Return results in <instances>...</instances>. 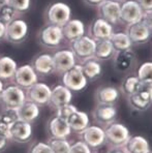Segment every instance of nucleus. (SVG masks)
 Returning a JSON list of instances; mask_svg holds the SVG:
<instances>
[{
  "mask_svg": "<svg viewBox=\"0 0 152 153\" xmlns=\"http://www.w3.org/2000/svg\"><path fill=\"white\" fill-rule=\"evenodd\" d=\"M29 32V27L27 22L22 18H16L12 22L6 24L5 36L6 39L10 44H21L27 38Z\"/></svg>",
  "mask_w": 152,
  "mask_h": 153,
  "instance_id": "39448f33",
  "label": "nucleus"
},
{
  "mask_svg": "<svg viewBox=\"0 0 152 153\" xmlns=\"http://www.w3.org/2000/svg\"><path fill=\"white\" fill-rule=\"evenodd\" d=\"M151 74H152V63L150 61H147L140 65V67L138 69L137 76L140 81H144V80L151 79Z\"/></svg>",
  "mask_w": 152,
  "mask_h": 153,
  "instance_id": "e433bc0d",
  "label": "nucleus"
},
{
  "mask_svg": "<svg viewBox=\"0 0 152 153\" xmlns=\"http://www.w3.org/2000/svg\"><path fill=\"white\" fill-rule=\"evenodd\" d=\"M26 100V93L18 85H10L0 93V103L4 110H17Z\"/></svg>",
  "mask_w": 152,
  "mask_h": 153,
  "instance_id": "20e7f679",
  "label": "nucleus"
},
{
  "mask_svg": "<svg viewBox=\"0 0 152 153\" xmlns=\"http://www.w3.org/2000/svg\"><path fill=\"white\" fill-rule=\"evenodd\" d=\"M32 137V126L30 122L16 120L8 130V139L17 143H26Z\"/></svg>",
  "mask_w": 152,
  "mask_h": 153,
  "instance_id": "4468645a",
  "label": "nucleus"
},
{
  "mask_svg": "<svg viewBox=\"0 0 152 153\" xmlns=\"http://www.w3.org/2000/svg\"><path fill=\"white\" fill-rule=\"evenodd\" d=\"M17 67V62L12 57L1 56L0 57V80L7 81L13 79Z\"/></svg>",
  "mask_w": 152,
  "mask_h": 153,
  "instance_id": "c756f323",
  "label": "nucleus"
},
{
  "mask_svg": "<svg viewBox=\"0 0 152 153\" xmlns=\"http://www.w3.org/2000/svg\"><path fill=\"white\" fill-rule=\"evenodd\" d=\"M19 13L14 7L10 5L8 3H4L0 5V21H2L4 24H7L12 22L13 20L17 18Z\"/></svg>",
  "mask_w": 152,
  "mask_h": 153,
  "instance_id": "f704fd0d",
  "label": "nucleus"
},
{
  "mask_svg": "<svg viewBox=\"0 0 152 153\" xmlns=\"http://www.w3.org/2000/svg\"><path fill=\"white\" fill-rule=\"evenodd\" d=\"M110 40L115 52L127 50L133 47V42H130L126 32H114L110 37Z\"/></svg>",
  "mask_w": 152,
  "mask_h": 153,
  "instance_id": "7c9ffc66",
  "label": "nucleus"
},
{
  "mask_svg": "<svg viewBox=\"0 0 152 153\" xmlns=\"http://www.w3.org/2000/svg\"><path fill=\"white\" fill-rule=\"evenodd\" d=\"M37 39L39 45L44 49H57L64 40L62 27L46 24L39 31Z\"/></svg>",
  "mask_w": 152,
  "mask_h": 153,
  "instance_id": "7ed1b4c3",
  "label": "nucleus"
},
{
  "mask_svg": "<svg viewBox=\"0 0 152 153\" xmlns=\"http://www.w3.org/2000/svg\"><path fill=\"white\" fill-rule=\"evenodd\" d=\"M113 33V25L99 17L93 20L89 26V36L92 37L94 40L109 39Z\"/></svg>",
  "mask_w": 152,
  "mask_h": 153,
  "instance_id": "a211bd4d",
  "label": "nucleus"
},
{
  "mask_svg": "<svg viewBox=\"0 0 152 153\" xmlns=\"http://www.w3.org/2000/svg\"><path fill=\"white\" fill-rule=\"evenodd\" d=\"M84 3L88 6H91V7H97L100 3L105 1V0H83Z\"/></svg>",
  "mask_w": 152,
  "mask_h": 153,
  "instance_id": "79ce46f5",
  "label": "nucleus"
},
{
  "mask_svg": "<svg viewBox=\"0 0 152 153\" xmlns=\"http://www.w3.org/2000/svg\"><path fill=\"white\" fill-rule=\"evenodd\" d=\"M3 88H4L3 82H2V80H0V93H1V91L3 90Z\"/></svg>",
  "mask_w": 152,
  "mask_h": 153,
  "instance_id": "49530a36",
  "label": "nucleus"
},
{
  "mask_svg": "<svg viewBox=\"0 0 152 153\" xmlns=\"http://www.w3.org/2000/svg\"><path fill=\"white\" fill-rule=\"evenodd\" d=\"M126 33L133 45H143L150 40L151 29V13H145V17L141 21L127 26Z\"/></svg>",
  "mask_w": 152,
  "mask_h": 153,
  "instance_id": "f257e3e1",
  "label": "nucleus"
},
{
  "mask_svg": "<svg viewBox=\"0 0 152 153\" xmlns=\"http://www.w3.org/2000/svg\"><path fill=\"white\" fill-rule=\"evenodd\" d=\"M48 145L52 149L53 153H68L70 148V144L66 141V139L51 138Z\"/></svg>",
  "mask_w": 152,
  "mask_h": 153,
  "instance_id": "72a5a7b5",
  "label": "nucleus"
},
{
  "mask_svg": "<svg viewBox=\"0 0 152 153\" xmlns=\"http://www.w3.org/2000/svg\"><path fill=\"white\" fill-rule=\"evenodd\" d=\"M95 42H96L92 37L85 34L70 42V50L75 55L76 59H79L82 62L94 56Z\"/></svg>",
  "mask_w": 152,
  "mask_h": 153,
  "instance_id": "0eeeda50",
  "label": "nucleus"
},
{
  "mask_svg": "<svg viewBox=\"0 0 152 153\" xmlns=\"http://www.w3.org/2000/svg\"><path fill=\"white\" fill-rule=\"evenodd\" d=\"M147 153H152V152H151V150H150V151H148V152H147Z\"/></svg>",
  "mask_w": 152,
  "mask_h": 153,
  "instance_id": "8fccbe9b",
  "label": "nucleus"
},
{
  "mask_svg": "<svg viewBox=\"0 0 152 153\" xmlns=\"http://www.w3.org/2000/svg\"><path fill=\"white\" fill-rule=\"evenodd\" d=\"M44 18L47 24L62 27L71 19V10L68 4L56 1L47 7Z\"/></svg>",
  "mask_w": 152,
  "mask_h": 153,
  "instance_id": "f03ea898",
  "label": "nucleus"
},
{
  "mask_svg": "<svg viewBox=\"0 0 152 153\" xmlns=\"http://www.w3.org/2000/svg\"><path fill=\"white\" fill-rule=\"evenodd\" d=\"M95 50H94V56L97 60H109L113 58L114 54L116 53L114 50L112 42L109 39H102V40H95Z\"/></svg>",
  "mask_w": 152,
  "mask_h": 153,
  "instance_id": "cd10ccee",
  "label": "nucleus"
},
{
  "mask_svg": "<svg viewBox=\"0 0 152 153\" xmlns=\"http://www.w3.org/2000/svg\"><path fill=\"white\" fill-rule=\"evenodd\" d=\"M63 38L68 42L86 34V26L81 20L70 19L64 26H62Z\"/></svg>",
  "mask_w": 152,
  "mask_h": 153,
  "instance_id": "aec40b11",
  "label": "nucleus"
},
{
  "mask_svg": "<svg viewBox=\"0 0 152 153\" xmlns=\"http://www.w3.org/2000/svg\"><path fill=\"white\" fill-rule=\"evenodd\" d=\"M120 6L121 3L115 0H105L97 6L98 17L111 25L120 24Z\"/></svg>",
  "mask_w": 152,
  "mask_h": 153,
  "instance_id": "9d476101",
  "label": "nucleus"
},
{
  "mask_svg": "<svg viewBox=\"0 0 152 153\" xmlns=\"http://www.w3.org/2000/svg\"><path fill=\"white\" fill-rule=\"evenodd\" d=\"M113 65L115 71L118 73H127L133 68V64L136 62V53L133 49L116 52L113 56Z\"/></svg>",
  "mask_w": 152,
  "mask_h": 153,
  "instance_id": "2eb2a0df",
  "label": "nucleus"
},
{
  "mask_svg": "<svg viewBox=\"0 0 152 153\" xmlns=\"http://www.w3.org/2000/svg\"><path fill=\"white\" fill-rule=\"evenodd\" d=\"M52 56L53 60H54L55 71L61 74V75L67 71L68 69H70L75 64H77L76 62L77 59L70 49L56 51L54 54H52Z\"/></svg>",
  "mask_w": 152,
  "mask_h": 153,
  "instance_id": "dca6fc26",
  "label": "nucleus"
},
{
  "mask_svg": "<svg viewBox=\"0 0 152 153\" xmlns=\"http://www.w3.org/2000/svg\"><path fill=\"white\" fill-rule=\"evenodd\" d=\"M108 153H125V152L122 151V150H120V149H112Z\"/></svg>",
  "mask_w": 152,
  "mask_h": 153,
  "instance_id": "a18cd8bd",
  "label": "nucleus"
},
{
  "mask_svg": "<svg viewBox=\"0 0 152 153\" xmlns=\"http://www.w3.org/2000/svg\"><path fill=\"white\" fill-rule=\"evenodd\" d=\"M6 3L14 7L18 13H23L29 10L31 6V0H7Z\"/></svg>",
  "mask_w": 152,
  "mask_h": 153,
  "instance_id": "c9c22d12",
  "label": "nucleus"
},
{
  "mask_svg": "<svg viewBox=\"0 0 152 153\" xmlns=\"http://www.w3.org/2000/svg\"><path fill=\"white\" fill-rule=\"evenodd\" d=\"M68 153H91V150L84 142L79 141L70 145Z\"/></svg>",
  "mask_w": 152,
  "mask_h": 153,
  "instance_id": "58836bf2",
  "label": "nucleus"
},
{
  "mask_svg": "<svg viewBox=\"0 0 152 153\" xmlns=\"http://www.w3.org/2000/svg\"><path fill=\"white\" fill-rule=\"evenodd\" d=\"M115 1H118V2H120V3H121V2L125 1V0H115Z\"/></svg>",
  "mask_w": 152,
  "mask_h": 153,
  "instance_id": "09e8293b",
  "label": "nucleus"
},
{
  "mask_svg": "<svg viewBox=\"0 0 152 153\" xmlns=\"http://www.w3.org/2000/svg\"><path fill=\"white\" fill-rule=\"evenodd\" d=\"M77 110L78 109L73 105H71V103H67V105H62V107L57 108V113H56V116L60 117V118L64 119V120H66V119H67L68 117L73 113V112L77 111Z\"/></svg>",
  "mask_w": 152,
  "mask_h": 153,
  "instance_id": "4c0bfd02",
  "label": "nucleus"
},
{
  "mask_svg": "<svg viewBox=\"0 0 152 153\" xmlns=\"http://www.w3.org/2000/svg\"><path fill=\"white\" fill-rule=\"evenodd\" d=\"M62 83L71 92L82 91L86 88L88 80L83 75L81 64H75L70 69L62 74Z\"/></svg>",
  "mask_w": 152,
  "mask_h": 153,
  "instance_id": "423d86ee",
  "label": "nucleus"
},
{
  "mask_svg": "<svg viewBox=\"0 0 152 153\" xmlns=\"http://www.w3.org/2000/svg\"><path fill=\"white\" fill-rule=\"evenodd\" d=\"M82 142H84L89 148H98L106 143L105 130L96 125L87 126L80 132Z\"/></svg>",
  "mask_w": 152,
  "mask_h": 153,
  "instance_id": "ddd939ff",
  "label": "nucleus"
},
{
  "mask_svg": "<svg viewBox=\"0 0 152 153\" xmlns=\"http://www.w3.org/2000/svg\"><path fill=\"white\" fill-rule=\"evenodd\" d=\"M120 92L113 86H104L96 90L95 100L102 105H114L119 100Z\"/></svg>",
  "mask_w": 152,
  "mask_h": 153,
  "instance_id": "a878e982",
  "label": "nucleus"
},
{
  "mask_svg": "<svg viewBox=\"0 0 152 153\" xmlns=\"http://www.w3.org/2000/svg\"><path fill=\"white\" fill-rule=\"evenodd\" d=\"M146 13L152 12V0H136Z\"/></svg>",
  "mask_w": 152,
  "mask_h": 153,
  "instance_id": "a19ab883",
  "label": "nucleus"
},
{
  "mask_svg": "<svg viewBox=\"0 0 152 153\" xmlns=\"http://www.w3.org/2000/svg\"><path fill=\"white\" fill-rule=\"evenodd\" d=\"M104 130L106 141L114 146H123L130 137L128 128L121 123L112 122Z\"/></svg>",
  "mask_w": 152,
  "mask_h": 153,
  "instance_id": "1a4fd4ad",
  "label": "nucleus"
},
{
  "mask_svg": "<svg viewBox=\"0 0 152 153\" xmlns=\"http://www.w3.org/2000/svg\"><path fill=\"white\" fill-rule=\"evenodd\" d=\"M73 100V93L69 89L66 88L63 85H58L51 89V95L49 102L55 107L56 109L59 107H62L64 105L70 103Z\"/></svg>",
  "mask_w": 152,
  "mask_h": 153,
  "instance_id": "5701e85b",
  "label": "nucleus"
},
{
  "mask_svg": "<svg viewBox=\"0 0 152 153\" xmlns=\"http://www.w3.org/2000/svg\"><path fill=\"white\" fill-rule=\"evenodd\" d=\"M29 153H53L52 149L47 143H42V142H39L35 143L32 147L30 148Z\"/></svg>",
  "mask_w": 152,
  "mask_h": 153,
  "instance_id": "ea45409f",
  "label": "nucleus"
},
{
  "mask_svg": "<svg viewBox=\"0 0 152 153\" xmlns=\"http://www.w3.org/2000/svg\"><path fill=\"white\" fill-rule=\"evenodd\" d=\"M31 66L37 76H50L55 73V65L53 56L50 53H41L32 59Z\"/></svg>",
  "mask_w": 152,
  "mask_h": 153,
  "instance_id": "f3484780",
  "label": "nucleus"
},
{
  "mask_svg": "<svg viewBox=\"0 0 152 153\" xmlns=\"http://www.w3.org/2000/svg\"><path fill=\"white\" fill-rule=\"evenodd\" d=\"M13 79L16 85H18L21 88L27 89L37 82L39 76L30 64H24L17 67Z\"/></svg>",
  "mask_w": 152,
  "mask_h": 153,
  "instance_id": "f8f14e48",
  "label": "nucleus"
},
{
  "mask_svg": "<svg viewBox=\"0 0 152 153\" xmlns=\"http://www.w3.org/2000/svg\"><path fill=\"white\" fill-rule=\"evenodd\" d=\"M145 13L136 0H125L120 6V23L128 26L145 17Z\"/></svg>",
  "mask_w": 152,
  "mask_h": 153,
  "instance_id": "6e6552de",
  "label": "nucleus"
},
{
  "mask_svg": "<svg viewBox=\"0 0 152 153\" xmlns=\"http://www.w3.org/2000/svg\"><path fill=\"white\" fill-rule=\"evenodd\" d=\"M66 121H67L70 129L73 130V131H78V132H81L82 130L85 129V128L89 125L88 115L86 113H84V112L78 111V110L76 112H73V113L66 119Z\"/></svg>",
  "mask_w": 152,
  "mask_h": 153,
  "instance_id": "c85d7f7f",
  "label": "nucleus"
},
{
  "mask_svg": "<svg viewBox=\"0 0 152 153\" xmlns=\"http://www.w3.org/2000/svg\"><path fill=\"white\" fill-rule=\"evenodd\" d=\"M81 68L83 71V75L88 81H94L99 78L102 74V67L99 60L96 58L91 57L82 61Z\"/></svg>",
  "mask_w": 152,
  "mask_h": 153,
  "instance_id": "393cba45",
  "label": "nucleus"
},
{
  "mask_svg": "<svg viewBox=\"0 0 152 153\" xmlns=\"http://www.w3.org/2000/svg\"><path fill=\"white\" fill-rule=\"evenodd\" d=\"M16 112H17L18 119L19 120H23L26 121V122L31 123L39 117V108L36 103L26 100L25 102L16 110Z\"/></svg>",
  "mask_w": 152,
  "mask_h": 153,
  "instance_id": "b1692460",
  "label": "nucleus"
},
{
  "mask_svg": "<svg viewBox=\"0 0 152 153\" xmlns=\"http://www.w3.org/2000/svg\"><path fill=\"white\" fill-rule=\"evenodd\" d=\"M16 120H18L16 110H4V112L0 114V134L8 137L10 127Z\"/></svg>",
  "mask_w": 152,
  "mask_h": 153,
  "instance_id": "2f4dec72",
  "label": "nucleus"
},
{
  "mask_svg": "<svg viewBox=\"0 0 152 153\" xmlns=\"http://www.w3.org/2000/svg\"><path fill=\"white\" fill-rule=\"evenodd\" d=\"M6 1H7V0H0V5H2V4H4V3H6Z\"/></svg>",
  "mask_w": 152,
  "mask_h": 153,
  "instance_id": "de8ad7c7",
  "label": "nucleus"
},
{
  "mask_svg": "<svg viewBox=\"0 0 152 153\" xmlns=\"http://www.w3.org/2000/svg\"><path fill=\"white\" fill-rule=\"evenodd\" d=\"M93 118L100 124L108 125L114 122L117 116V109L114 105H102L98 103L93 111Z\"/></svg>",
  "mask_w": 152,
  "mask_h": 153,
  "instance_id": "412c9836",
  "label": "nucleus"
},
{
  "mask_svg": "<svg viewBox=\"0 0 152 153\" xmlns=\"http://www.w3.org/2000/svg\"><path fill=\"white\" fill-rule=\"evenodd\" d=\"M48 130L52 138L58 139H66V137H68L71 132L67 121L57 116L50 119L48 123Z\"/></svg>",
  "mask_w": 152,
  "mask_h": 153,
  "instance_id": "4be33fe9",
  "label": "nucleus"
},
{
  "mask_svg": "<svg viewBox=\"0 0 152 153\" xmlns=\"http://www.w3.org/2000/svg\"><path fill=\"white\" fill-rule=\"evenodd\" d=\"M128 103L133 110L139 112L146 111L150 108L152 100V89H140L127 96Z\"/></svg>",
  "mask_w": 152,
  "mask_h": 153,
  "instance_id": "6ab92c4d",
  "label": "nucleus"
},
{
  "mask_svg": "<svg viewBox=\"0 0 152 153\" xmlns=\"http://www.w3.org/2000/svg\"><path fill=\"white\" fill-rule=\"evenodd\" d=\"M5 29H6V24H4L2 21H0V40L4 39V36H5Z\"/></svg>",
  "mask_w": 152,
  "mask_h": 153,
  "instance_id": "c03bdc74",
  "label": "nucleus"
},
{
  "mask_svg": "<svg viewBox=\"0 0 152 153\" xmlns=\"http://www.w3.org/2000/svg\"><path fill=\"white\" fill-rule=\"evenodd\" d=\"M26 93V100L36 103L37 105H44L49 103L51 95V88L46 83L36 82L27 88Z\"/></svg>",
  "mask_w": 152,
  "mask_h": 153,
  "instance_id": "9b49d317",
  "label": "nucleus"
},
{
  "mask_svg": "<svg viewBox=\"0 0 152 153\" xmlns=\"http://www.w3.org/2000/svg\"><path fill=\"white\" fill-rule=\"evenodd\" d=\"M140 80L137 76H127L121 83V92L124 95L128 96L138 91Z\"/></svg>",
  "mask_w": 152,
  "mask_h": 153,
  "instance_id": "473e14b6",
  "label": "nucleus"
},
{
  "mask_svg": "<svg viewBox=\"0 0 152 153\" xmlns=\"http://www.w3.org/2000/svg\"><path fill=\"white\" fill-rule=\"evenodd\" d=\"M123 146L127 153H147L150 151L148 141L142 136L129 137Z\"/></svg>",
  "mask_w": 152,
  "mask_h": 153,
  "instance_id": "bb28decb",
  "label": "nucleus"
},
{
  "mask_svg": "<svg viewBox=\"0 0 152 153\" xmlns=\"http://www.w3.org/2000/svg\"><path fill=\"white\" fill-rule=\"evenodd\" d=\"M7 141H8V137L0 134V152L5 149L6 145H7Z\"/></svg>",
  "mask_w": 152,
  "mask_h": 153,
  "instance_id": "37998d69",
  "label": "nucleus"
}]
</instances>
